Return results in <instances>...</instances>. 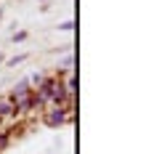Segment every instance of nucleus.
Listing matches in <instances>:
<instances>
[{"mask_svg": "<svg viewBox=\"0 0 154 154\" xmlns=\"http://www.w3.org/2000/svg\"><path fill=\"white\" fill-rule=\"evenodd\" d=\"M14 40H16V43H21V40H27V32H16V35H14Z\"/></svg>", "mask_w": 154, "mask_h": 154, "instance_id": "nucleus-6", "label": "nucleus"}, {"mask_svg": "<svg viewBox=\"0 0 154 154\" xmlns=\"http://www.w3.org/2000/svg\"><path fill=\"white\" fill-rule=\"evenodd\" d=\"M59 29H64V32H72V29H75V21H64V24H59Z\"/></svg>", "mask_w": 154, "mask_h": 154, "instance_id": "nucleus-5", "label": "nucleus"}, {"mask_svg": "<svg viewBox=\"0 0 154 154\" xmlns=\"http://www.w3.org/2000/svg\"><path fill=\"white\" fill-rule=\"evenodd\" d=\"M40 114H43V122L48 128H61V125L75 120V109H64V106H45Z\"/></svg>", "mask_w": 154, "mask_h": 154, "instance_id": "nucleus-1", "label": "nucleus"}, {"mask_svg": "<svg viewBox=\"0 0 154 154\" xmlns=\"http://www.w3.org/2000/svg\"><path fill=\"white\" fill-rule=\"evenodd\" d=\"M32 91V85H29V80H19L14 85V91H11V98H16V96H24V93H29Z\"/></svg>", "mask_w": 154, "mask_h": 154, "instance_id": "nucleus-3", "label": "nucleus"}, {"mask_svg": "<svg viewBox=\"0 0 154 154\" xmlns=\"http://www.w3.org/2000/svg\"><path fill=\"white\" fill-rule=\"evenodd\" d=\"M14 114H19L16 112V104L11 96H5V98H0V117H14Z\"/></svg>", "mask_w": 154, "mask_h": 154, "instance_id": "nucleus-2", "label": "nucleus"}, {"mask_svg": "<svg viewBox=\"0 0 154 154\" xmlns=\"http://www.w3.org/2000/svg\"><path fill=\"white\" fill-rule=\"evenodd\" d=\"M24 59H27L24 53H21V56H14V59H8V61H5V66H16V64H21Z\"/></svg>", "mask_w": 154, "mask_h": 154, "instance_id": "nucleus-4", "label": "nucleus"}, {"mask_svg": "<svg viewBox=\"0 0 154 154\" xmlns=\"http://www.w3.org/2000/svg\"><path fill=\"white\" fill-rule=\"evenodd\" d=\"M3 61H5V56H3V53H0V64H3Z\"/></svg>", "mask_w": 154, "mask_h": 154, "instance_id": "nucleus-7", "label": "nucleus"}]
</instances>
